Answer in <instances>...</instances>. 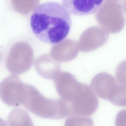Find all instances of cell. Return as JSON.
<instances>
[{"instance_id": "obj_1", "label": "cell", "mask_w": 126, "mask_h": 126, "mask_svg": "<svg viewBox=\"0 0 126 126\" xmlns=\"http://www.w3.org/2000/svg\"><path fill=\"white\" fill-rule=\"evenodd\" d=\"M31 28L41 42L55 45L62 42L70 31V15L63 4L47 2L37 6L31 17Z\"/></svg>"}, {"instance_id": "obj_2", "label": "cell", "mask_w": 126, "mask_h": 126, "mask_svg": "<svg viewBox=\"0 0 126 126\" xmlns=\"http://www.w3.org/2000/svg\"><path fill=\"white\" fill-rule=\"evenodd\" d=\"M22 106L34 115L43 118L60 119L70 115L69 104L61 99L46 98L31 85H27L26 97Z\"/></svg>"}, {"instance_id": "obj_3", "label": "cell", "mask_w": 126, "mask_h": 126, "mask_svg": "<svg viewBox=\"0 0 126 126\" xmlns=\"http://www.w3.org/2000/svg\"><path fill=\"white\" fill-rule=\"evenodd\" d=\"M95 17L101 27L111 33L120 32L125 26L122 6L117 0L105 1L96 12Z\"/></svg>"}, {"instance_id": "obj_4", "label": "cell", "mask_w": 126, "mask_h": 126, "mask_svg": "<svg viewBox=\"0 0 126 126\" xmlns=\"http://www.w3.org/2000/svg\"><path fill=\"white\" fill-rule=\"evenodd\" d=\"M70 106V115L89 116L98 110L99 101L91 87L82 84L80 91Z\"/></svg>"}, {"instance_id": "obj_5", "label": "cell", "mask_w": 126, "mask_h": 126, "mask_svg": "<svg viewBox=\"0 0 126 126\" xmlns=\"http://www.w3.org/2000/svg\"><path fill=\"white\" fill-rule=\"evenodd\" d=\"M27 85L12 79L3 82L0 87V96L2 101L12 107L22 106L26 97Z\"/></svg>"}, {"instance_id": "obj_6", "label": "cell", "mask_w": 126, "mask_h": 126, "mask_svg": "<svg viewBox=\"0 0 126 126\" xmlns=\"http://www.w3.org/2000/svg\"><path fill=\"white\" fill-rule=\"evenodd\" d=\"M109 33L98 26L88 28L83 33L81 40L82 50L90 52L104 45L108 40Z\"/></svg>"}, {"instance_id": "obj_7", "label": "cell", "mask_w": 126, "mask_h": 126, "mask_svg": "<svg viewBox=\"0 0 126 126\" xmlns=\"http://www.w3.org/2000/svg\"><path fill=\"white\" fill-rule=\"evenodd\" d=\"M118 85L116 79L113 76L108 73L102 72L93 77L90 87L99 98L109 101Z\"/></svg>"}, {"instance_id": "obj_8", "label": "cell", "mask_w": 126, "mask_h": 126, "mask_svg": "<svg viewBox=\"0 0 126 126\" xmlns=\"http://www.w3.org/2000/svg\"><path fill=\"white\" fill-rule=\"evenodd\" d=\"M104 2L102 0H64L62 4L69 14L84 16L97 12Z\"/></svg>"}, {"instance_id": "obj_9", "label": "cell", "mask_w": 126, "mask_h": 126, "mask_svg": "<svg viewBox=\"0 0 126 126\" xmlns=\"http://www.w3.org/2000/svg\"><path fill=\"white\" fill-rule=\"evenodd\" d=\"M82 84L73 79L70 80L61 79L56 82V89L61 99L70 104L79 93Z\"/></svg>"}, {"instance_id": "obj_10", "label": "cell", "mask_w": 126, "mask_h": 126, "mask_svg": "<svg viewBox=\"0 0 126 126\" xmlns=\"http://www.w3.org/2000/svg\"><path fill=\"white\" fill-rule=\"evenodd\" d=\"M7 123L8 126H34L28 113L21 108H15L11 111Z\"/></svg>"}, {"instance_id": "obj_11", "label": "cell", "mask_w": 126, "mask_h": 126, "mask_svg": "<svg viewBox=\"0 0 126 126\" xmlns=\"http://www.w3.org/2000/svg\"><path fill=\"white\" fill-rule=\"evenodd\" d=\"M109 101L116 106L126 107V87L118 84Z\"/></svg>"}, {"instance_id": "obj_12", "label": "cell", "mask_w": 126, "mask_h": 126, "mask_svg": "<svg viewBox=\"0 0 126 126\" xmlns=\"http://www.w3.org/2000/svg\"><path fill=\"white\" fill-rule=\"evenodd\" d=\"M64 126H94V124L89 116L71 115L65 120Z\"/></svg>"}, {"instance_id": "obj_13", "label": "cell", "mask_w": 126, "mask_h": 126, "mask_svg": "<svg viewBox=\"0 0 126 126\" xmlns=\"http://www.w3.org/2000/svg\"><path fill=\"white\" fill-rule=\"evenodd\" d=\"M116 79L121 86L126 87V60L118 64L115 70Z\"/></svg>"}, {"instance_id": "obj_14", "label": "cell", "mask_w": 126, "mask_h": 126, "mask_svg": "<svg viewBox=\"0 0 126 126\" xmlns=\"http://www.w3.org/2000/svg\"><path fill=\"white\" fill-rule=\"evenodd\" d=\"M115 126H126V110L119 111L115 118Z\"/></svg>"}, {"instance_id": "obj_15", "label": "cell", "mask_w": 126, "mask_h": 126, "mask_svg": "<svg viewBox=\"0 0 126 126\" xmlns=\"http://www.w3.org/2000/svg\"><path fill=\"white\" fill-rule=\"evenodd\" d=\"M122 9L126 13V0L122 1Z\"/></svg>"}]
</instances>
